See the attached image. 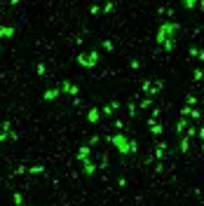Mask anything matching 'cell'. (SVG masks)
Returning a JSON list of instances; mask_svg holds the SVG:
<instances>
[{"instance_id": "6da1fadb", "label": "cell", "mask_w": 204, "mask_h": 206, "mask_svg": "<svg viewBox=\"0 0 204 206\" xmlns=\"http://www.w3.org/2000/svg\"><path fill=\"white\" fill-rule=\"evenodd\" d=\"M174 30H178V24H171V21H164V24L160 26V33H157V38H155V42H157V45H162L164 40H171V35H174Z\"/></svg>"}, {"instance_id": "7a4b0ae2", "label": "cell", "mask_w": 204, "mask_h": 206, "mask_svg": "<svg viewBox=\"0 0 204 206\" xmlns=\"http://www.w3.org/2000/svg\"><path fill=\"white\" fill-rule=\"evenodd\" d=\"M108 141L115 145V150L120 152V154H129V152H131V150H129V138H127V136H122V133H115V136H110Z\"/></svg>"}, {"instance_id": "3957f363", "label": "cell", "mask_w": 204, "mask_h": 206, "mask_svg": "<svg viewBox=\"0 0 204 206\" xmlns=\"http://www.w3.org/2000/svg\"><path fill=\"white\" fill-rule=\"evenodd\" d=\"M59 91H66V94H71V96H78V91H80V87L78 84H73V82H61V89Z\"/></svg>"}, {"instance_id": "277c9868", "label": "cell", "mask_w": 204, "mask_h": 206, "mask_svg": "<svg viewBox=\"0 0 204 206\" xmlns=\"http://www.w3.org/2000/svg\"><path fill=\"white\" fill-rule=\"evenodd\" d=\"M148 127H150V131L155 133V136H160V133H162V124L157 122V119H148Z\"/></svg>"}, {"instance_id": "5b68a950", "label": "cell", "mask_w": 204, "mask_h": 206, "mask_svg": "<svg viewBox=\"0 0 204 206\" xmlns=\"http://www.w3.org/2000/svg\"><path fill=\"white\" fill-rule=\"evenodd\" d=\"M99 117H101V110H99V108H92V110L87 112V119H89L92 124H96V122H99Z\"/></svg>"}, {"instance_id": "8992f818", "label": "cell", "mask_w": 204, "mask_h": 206, "mask_svg": "<svg viewBox=\"0 0 204 206\" xmlns=\"http://www.w3.org/2000/svg\"><path fill=\"white\" fill-rule=\"evenodd\" d=\"M82 166H84V173H87V176H92L94 171H96V166L92 164V159H82Z\"/></svg>"}, {"instance_id": "52a82bcc", "label": "cell", "mask_w": 204, "mask_h": 206, "mask_svg": "<svg viewBox=\"0 0 204 206\" xmlns=\"http://www.w3.org/2000/svg\"><path fill=\"white\" fill-rule=\"evenodd\" d=\"M117 108H120V103H117V101H113V103H108V106H103V115H113Z\"/></svg>"}, {"instance_id": "ba28073f", "label": "cell", "mask_w": 204, "mask_h": 206, "mask_svg": "<svg viewBox=\"0 0 204 206\" xmlns=\"http://www.w3.org/2000/svg\"><path fill=\"white\" fill-rule=\"evenodd\" d=\"M87 154H89V145H82V148L78 150V159H80V162L87 159Z\"/></svg>"}, {"instance_id": "9c48e42d", "label": "cell", "mask_w": 204, "mask_h": 206, "mask_svg": "<svg viewBox=\"0 0 204 206\" xmlns=\"http://www.w3.org/2000/svg\"><path fill=\"white\" fill-rule=\"evenodd\" d=\"M188 148H190V138H188V136H183V141H181V145H178V150L185 154V152H188Z\"/></svg>"}, {"instance_id": "30bf717a", "label": "cell", "mask_w": 204, "mask_h": 206, "mask_svg": "<svg viewBox=\"0 0 204 206\" xmlns=\"http://www.w3.org/2000/svg\"><path fill=\"white\" fill-rule=\"evenodd\" d=\"M59 96V89H52V91H45V98L47 101H52V98H56Z\"/></svg>"}, {"instance_id": "8fae6325", "label": "cell", "mask_w": 204, "mask_h": 206, "mask_svg": "<svg viewBox=\"0 0 204 206\" xmlns=\"http://www.w3.org/2000/svg\"><path fill=\"white\" fill-rule=\"evenodd\" d=\"M185 127H188V122L181 117V119H178V124H176V131H185Z\"/></svg>"}, {"instance_id": "7c38bea8", "label": "cell", "mask_w": 204, "mask_h": 206, "mask_svg": "<svg viewBox=\"0 0 204 206\" xmlns=\"http://www.w3.org/2000/svg\"><path fill=\"white\" fill-rule=\"evenodd\" d=\"M143 91H146V94H152V82H150V80L143 82Z\"/></svg>"}, {"instance_id": "4fadbf2b", "label": "cell", "mask_w": 204, "mask_h": 206, "mask_svg": "<svg viewBox=\"0 0 204 206\" xmlns=\"http://www.w3.org/2000/svg\"><path fill=\"white\" fill-rule=\"evenodd\" d=\"M92 66H96V61H99V52H92V54H89V59H87Z\"/></svg>"}, {"instance_id": "5bb4252c", "label": "cell", "mask_w": 204, "mask_h": 206, "mask_svg": "<svg viewBox=\"0 0 204 206\" xmlns=\"http://www.w3.org/2000/svg\"><path fill=\"white\" fill-rule=\"evenodd\" d=\"M162 47H164L167 52H171V49H174V40H164V42H162Z\"/></svg>"}, {"instance_id": "9a60e30c", "label": "cell", "mask_w": 204, "mask_h": 206, "mask_svg": "<svg viewBox=\"0 0 204 206\" xmlns=\"http://www.w3.org/2000/svg\"><path fill=\"white\" fill-rule=\"evenodd\" d=\"M113 9H115V5H113V3H106V5H103V9H101V12H106V14H108V12H113Z\"/></svg>"}, {"instance_id": "2e32d148", "label": "cell", "mask_w": 204, "mask_h": 206, "mask_svg": "<svg viewBox=\"0 0 204 206\" xmlns=\"http://www.w3.org/2000/svg\"><path fill=\"white\" fill-rule=\"evenodd\" d=\"M103 49H106V52H113L115 47H113V42H110V40H103Z\"/></svg>"}, {"instance_id": "e0dca14e", "label": "cell", "mask_w": 204, "mask_h": 206, "mask_svg": "<svg viewBox=\"0 0 204 206\" xmlns=\"http://www.w3.org/2000/svg\"><path fill=\"white\" fill-rule=\"evenodd\" d=\"M190 117H195V119H199V117H202V112H199L197 108H190Z\"/></svg>"}, {"instance_id": "ac0fdd59", "label": "cell", "mask_w": 204, "mask_h": 206, "mask_svg": "<svg viewBox=\"0 0 204 206\" xmlns=\"http://www.w3.org/2000/svg\"><path fill=\"white\" fill-rule=\"evenodd\" d=\"M0 35H5V38H10V35H12V28H0Z\"/></svg>"}, {"instance_id": "d6986e66", "label": "cell", "mask_w": 204, "mask_h": 206, "mask_svg": "<svg viewBox=\"0 0 204 206\" xmlns=\"http://www.w3.org/2000/svg\"><path fill=\"white\" fill-rule=\"evenodd\" d=\"M195 133H197V129H195V127H190L188 131H185V136H188V138H192V136H195Z\"/></svg>"}, {"instance_id": "ffe728a7", "label": "cell", "mask_w": 204, "mask_h": 206, "mask_svg": "<svg viewBox=\"0 0 204 206\" xmlns=\"http://www.w3.org/2000/svg\"><path fill=\"white\" fill-rule=\"evenodd\" d=\"M136 112H139V108H136V106H134V103H131V106H129V115H131V117H134V115H136Z\"/></svg>"}, {"instance_id": "44dd1931", "label": "cell", "mask_w": 204, "mask_h": 206, "mask_svg": "<svg viewBox=\"0 0 204 206\" xmlns=\"http://www.w3.org/2000/svg\"><path fill=\"white\" fill-rule=\"evenodd\" d=\"M89 12H92V14H101V7H96V5H92V7H89Z\"/></svg>"}, {"instance_id": "7402d4cb", "label": "cell", "mask_w": 204, "mask_h": 206, "mask_svg": "<svg viewBox=\"0 0 204 206\" xmlns=\"http://www.w3.org/2000/svg\"><path fill=\"white\" fill-rule=\"evenodd\" d=\"M183 7H188V9H190V7H195V0H185V3H183Z\"/></svg>"}, {"instance_id": "603a6c76", "label": "cell", "mask_w": 204, "mask_h": 206, "mask_svg": "<svg viewBox=\"0 0 204 206\" xmlns=\"http://www.w3.org/2000/svg\"><path fill=\"white\" fill-rule=\"evenodd\" d=\"M31 171H33V173H42V171H45V166H33Z\"/></svg>"}, {"instance_id": "cb8c5ba5", "label": "cell", "mask_w": 204, "mask_h": 206, "mask_svg": "<svg viewBox=\"0 0 204 206\" xmlns=\"http://www.w3.org/2000/svg\"><path fill=\"white\" fill-rule=\"evenodd\" d=\"M199 138H202V143H204V127L199 129Z\"/></svg>"}, {"instance_id": "d4e9b609", "label": "cell", "mask_w": 204, "mask_h": 206, "mask_svg": "<svg viewBox=\"0 0 204 206\" xmlns=\"http://www.w3.org/2000/svg\"><path fill=\"white\" fill-rule=\"evenodd\" d=\"M197 56H199V59H202V61H204V52H202V49H199V52H197Z\"/></svg>"}, {"instance_id": "484cf974", "label": "cell", "mask_w": 204, "mask_h": 206, "mask_svg": "<svg viewBox=\"0 0 204 206\" xmlns=\"http://www.w3.org/2000/svg\"><path fill=\"white\" fill-rule=\"evenodd\" d=\"M202 152H204V143H202Z\"/></svg>"}]
</instances>
